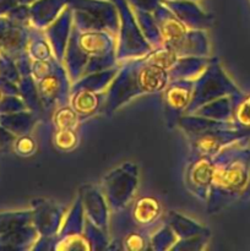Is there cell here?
Wrapping results in <instances>:
<instances>
[{"label": "cell", "mask_w": 250, "mask_h": 251, "mask_svg": "<svg viewBox=\"0 0 250 251\" xmlns=\"http://www.w3.org/2000/svg\"><path fill=\"white\" fill-rule=\"evenodd\" d=\"M119 70L105 90L100 114L112 115L134 98L163 92L169 82L168 71L152 64L145 56L119 64Z\"/></svg>", "instance_id": "6da1fadb"}, {"label": "cell", "mask_w": 250, "mask_h": 251, "mask_svg": "<svg viewBox=\"0 0 250 251\" xmlns=\"http://www.w3.org/2000/svg\"><path fill=\"white\" fill-rule=\"evenodd\" d=\"M63 65L71 83L88 74L118 66L115 36L108 31H80L73 25Z\"/></svg>", "instance_id": "7a4b0ae2"}, {"label": "cell", "mask_w": 250, "mask_h": 251, "mask_svg": "<svg viewBox=\"0 0 250 251\" xmlns=\"http://www.w3.org/2000/svg\"><path fill=\"white\" fill-rule=\"evenodd\" d=\"M152 15L158 26L162 47L171 49L179 58L208 56L210 44L205 31L188 28L163 2Z\"/></svg>", "instance_id": "3957f363"}, {"label": "cell", "mask_w": 250, "mask_h": 251, "mask_svg": "<svg viewBox=\"0 0 250 251\" xmlns=\"http://www.w3.org/2000/svg\"><path fill=\"white\" fill-rule=\"evenodd\" d=\"M234 153V152H233ZM229 150H221L215 158L212 180L206 203L207 212L216 213L222 210L243 188L247 176V164L238 154Z\"/></svg>", "instance_id": "277c9868"}, {"label": "cell", "mask_w": 250, "mask_h": 251, "mask_svg": "<svg viewBox=\"0 0 250 251\" xmlns=\"http://www.w3.org/2000/svg\"><path fill=\"white\" fill-rule=\"evenodd\" d=\"M73 10V25L80 31L119 32V15L113 1L69 0Z\"/></svg>", "instance_id": "5b68a950"}, {"label": "cell", "mask_w": 250, "mask_h": 251, "mask_svg": "<svg viewBox=\"0 0 250 251\" xmlns=\"http://www.w3.org/2000/svg\"><path fill=\"white\" fill-rule=\"evenodd\" d=\"M110 1L115 5L119 15V41L117 47L118 64L147 55L152 50V47L142 34L129 2L126 0Z\"/></svg>", "instance_id": "8992f818"}, {"label": "cell", "mask_w": 250, "mask_h": 251, "mask_svg": "<svg viewBox=\"0 0 250 251\" xmlns=\"http://www.w3.org/2000/svg\"><path fill=\"white\" fill-rule=\"evenodd\" d=\"M139 184V168L126 162L113 169L100 180V191L104 195L112 213L119 212L130 205Z\"/></svg>", "instance_id": "52a82bcc"}, {"label": "cell", "mask_w": 250, "mask_h": 251, "mask_svg": "<svg viewBox=\"0 0 250 251\" xmlns=\"http://www.w3.org/2000/svg\"><path fill=\"white\" fill-rule=\"evenodd\" d=\"M228 91H232V86L217 63V59L212 58L202 74L194 80L193 97L185 114H193L196 109L222 97Z\"/></svg>", "instance_id": "ba28073f"}, {"label": "cell", "mask_w": 250, "mask_h": 251, "mask_svg": "<svg viewBox=\"0 0 250 251\" xmlns=\"http://www.w3.org/2000/svg\"><path fill=\"white\" fill-rule=\"evenodd\" d=\"M34 82L43 110V119H50L51 113L56 108L69 103L71 81L65 66L59 63L53 71Z\"/></svg>", "instance_id": "9c48e42d"}, {"label": "cell", "mask_w": 250, "mask_h": 251, "mask_svg": "<svg viewBox=\"0 0 250 251\" xmlns=\"http://www.w3.org/2000/svg\"><path fill=\"white\" fill-rule=\"evenodd\" d=\"M86 216L82 202L77 195L73 207L68 212L58 234L53 238L51 250H91L83 234Z\"/></svg>", "instance_id": "30bf717a"}, {"label": "cell", "mask_w": 250, "mask_h": 251, "mask_svg": "<svg viewBox=\"0 0 250 251\" xmlns=\"http://www.w3.org/2000/svg\"><path fill=\"white\" fill-rule=\"evenodd\" d=\"M194 80H169L163 90L164 119L169 129L178 126L193 97Z\"/></svg>", "instance_id": "8fae6325"}, {"label": "cell", "mask_w": 250, "mask_h": 251, "mask_svg": "<svg viewBox=\"0 0 250 251\" xmlns=\"http://www.w3.org/2000/svg\"><path fill=\"white\" fill-rule=\"evenodd\" d=\"M215 158L211 156L190 157L184 171V184L189 193L206 202L212 180Z\"/></svg>", "instance_id": "7c38bea8"}, {"label": "cell", "mask_w": 250, "mask_h": 251, "mask_svg": "<svg viewBox=\"0 0 250 251\" xmlns=\"http://www.w3.org/2000/svg\"><path fill=\"white\" fill-rule=\"evenodd\" d=\"M65 215V210L54 201L47 199H36L32 201V225L39 237H55L63 226Z\"/></svg>", "instance_id": "4fadbf2b"}, {"label": "cell", "mask_w": 250, "mask_h": 251, "mask_svg": "<svg viewBox=\"0 0 250 251\" xmlns=\"http://www.w3.org/2000/svg\"><path fill=\"white\" fill-rule=\"evenodd\" d=\"M31 25L14 21L7 16H0V54L16 61L27 53L28 29Z\"/></svg>", "instance_id": "5bb4252c"}, {"label": "cell", "mask_w": 250, "mask_h": 251, "mask_svg": "<svg viewBox=\"0 0 250 251\" xmlns=\"http://www.w3.org/2000/svg\"><path fill=\"white\" fill-rule=\"evenodd\" d=\"M78 196L82 202L86 217L100 230L109 235V207L100 189L91 184L83 185L78 191Z\"/></svg>", "instance_id": "9a60e30c"}, {"label": "cell", "mask_w": 250, "mask_h": 251, "mask_svg": "<svg viewBox=\"0 0 250 251\" xmlns=\"http://www.w3.org/2000/svg\"><path fill=\"white\" fill-rule=\"evenodd\" d=\"M238 136V132L228 131V129H216L203 131L200 134L189 135L190 157L216 156L228 142L233 141Z\"/></svg>", "instance_id": "2e32d148"}, {"label": "cell", "mask_w": 250, "mask_h": 251, "mask_svg": "<svg viewBox=\"0 0 250 251\" xmlns=\"http://www.w3.org/2000/svg\"><path fill=\"white\" fill-rule=\"evenodd\" d=\"M71 28H73V10L69 5L49 26L44 28V36L50 44L54 56L60 63H63L64 60Z\"/></svg>", "instance_id": "e0dca14e"}, {"label": "cell", "mask_w": 250, "mask_h": 251, "mask_svg": "<svg viewBox=\"0 0 250 251\" xmlns=\"http://www.w3.org/2000/svg\"><path fill=\"white\" fill-rule=\"evenodd\" d=\"M166 6L190 29L205 31L211 27L213 17L205 14L194 0H163Z\"/></svg>", "instance_id": "ac0fdd59"}, {"label": "cell", "mask_w": 250, "mask_h": 251, "mask_svg": "<svg viewBox=\"0 0 250 251\" xmlns=\"http://www.w3.org/2000/svg\"><path fill=\"white\" fill-rule=\"evenodd\" d=\"M104 98L105 91L95 92L85 88H77V90H70L69 104L81 118V120L85 122L95 117L96 114H100L104 103Z\"/></svg>", "instance_id": "d6986e66"}, {"label": "cell", "mask_w": 250, "mask_h": 251, "mask_svg": "<svg viewBox=\"0 0 250 251\" xmlns=\"http://www.w3.org/2000/svg\"><path fill=\"white\" fill-rule=\"evenodd\" d=\"M69 0H37L29 5V25L46 28L68 6Z\"/></svg>", "instance_id": "ffe728a7"}, {"label": "cell", "mask_w": 250, "mask_h": 251, "mask_svg": "<svg viewBox=\"0 0 250 251\" xmlns=\"http://www.w3.org/2000/svg\"><path fill=\"white\" fill-rule=\"evenodd\" d=\"M212 58L210 56H183L178 58L168 70L169 80H195L207 68Z\"/></svg>", "instance_id": "44dd1931"}, {"label": "cell", "mask_w": 250, "mask_h": 251, "mask_svg": "<svg viewBox=\"0 0 250 251\" xmlns=\"http://www.w3.org/2000/svg\"><path fill=\"white\" fill-rule=\"evenodd\" d=\"M39 234L34 226L27 225L6 234L0 235V249H31L38 240Z\"/></svg>", "instance_id": "7402d4cb"}, {"label": "cell", "mask_w": 250, "mask_h": 251, "mask_svg": "<svg viewBox=\"0 0 250 251\" xmlns=\"http://www.w3.org/2000/svg\"><path fill=\"white\" fill-rule=\"evenodd\" d=\"M38 120L39 118L31 110L0 114V125L16 137L29 134Z\"/></svg>", "instance_id": "603a6c76"}, {"label": "cell", "mask_w": 250, "mask_h": 251, "mask_svg": "<svg viewBox=\"0 0 250 251\" xmlns=\"http://www.w3.org/2000/svg\"><path fill=\"white\" fill-rule=\"evenodd\" d=\"M166 225H168L173 229L179 239H188L195 235L210 234V230L207 228L198 225L195 221H191L185 216L179 215L178 212H169L166 217Z\"/></svg>", "instance_id": "cb8c5ba5"}, {"label": "cell", "mask_w": 250, "mask_h": 251, "mask_svg": "<svg viewBox=\"0 0 250 251\" xmlns=\"http://www.w3.org/2000/svg\"><path fill=\"white\" fill-rule=\"evenodd\" d=\"M119 66L107 69V70L98 71V73L88 74L82 76L80 80L71 83V90H77V88H85V90L95 91V92H104L108 86L113 81V78L117 75Z\"/></svg>", "instance_id": "d4e9b609"}, {"label": "cell", "mask_w": 250, "mask_h": 251, "mask_svg": "<svg viewBox=\"0 0 250 251\" xmlns=\"http://www.w3.org/2000/svg\"><path fill=\"white\" fill-rule=\"evenodd\" d=\"M27 53L32 60H48L54 58L53 50L42 29L29 26Z\"/></svg>", "instance_id": "484cf974"}, {"label": "cell", "mask_w": 250, "mask_h": 251, "mask_svg": "<svg viewBox=\"0 0 250 251\" xmlns=\"http://www.w3.org/2000/svg\"><path fill=\"white\" fill-rule=\"evenodd\" d=\"M132 11H134L135 19H136L142 34L146 38V41L149 42L150 46L152 47V49L162 47L161 34H159L158 26H157L156 20H154L152 12L137 9H132Z\"/></svg>", "instance_id": "4316f807"}, {"label": "cell", "mask_w": 250, "mask_h": 251, "mask_svg": "<svg viewBox=\"0 0 250 251\" xmlns=\"http://www.w3.org/2000/svg\"><path fill=\"white\" fill-rule=\"evenodd\" d=\"M50 122L53 130H63V129H78L82 120L76 114L75 110L70 107V104L61 105L58 107L50 115Z\"/></svg>", "instance_id": "83f0119b"}, {"label": "cell", "mask_w": 250, "mask_h": 251, "mask_svg": "<svg viewBox=\"0 0 250 251\" xmlns=\"http://www.w3.org/2000/svg\"><path fill=\"white\" fill-rule=\"evenodd\" d=\"M32 223V211L0 213V235Z\"/></svg>", "instance_id": "f1b7e54d"}, {"label": "cell", "mask_w": 250, "mask_h": 251, "mask_svg": "<svg viewBox=\"0 0 250 251\" xmlns=\"http://www.w3.org/2000/svg\"><path fill=\"white\" fill-rule=\"evenodd\" d=\"M53 146L60 152H70L78 145V132L76 129L53 130Z\"/></svg>", "instance_id": "f546056e"}, {"label": "cell", "mask_w": 250, "mask_h": 251, "mask_svg": "<svg viewBox=\"0 0 250 251\" xmlns=\"http://www.w3.org/2000/svg\"><path fill=\"white\" fill-rule=\"evenodd\" d=\"M178 242L175 233L168 225H163L158 230L152 234L150 240V249L153 250H168Z\"/></svg>", "instance_id": "4dcf8cb0"}, {"label": "cell", "mask_w": 250, "mask_h": 251, "mask_svg": "<svg viewBox=\"0 0 250 251\" xmlns=\"http://www.w3.org/2000/svg\"><path fill=\"white\" fill-rule=\"evenodd\" d=\"M193 114L215 120H225L228 117V102L225 100H215L196 109Z\"/></svg>", "instance_id": "1f68e13d"}, {"label": "cell", "mask_w": 250, "mask_h": 251, "mask_svg": "<svg viewBox=\"0 0 250 251\" xmlns=\"http://www.w3.org/2000/svg\"><path fill=\"white\" fill-rule=\"evenodd\" d=\"M22 110L29 109L20 96H4L0 100V114H11Z\"/></svg>", "instance_id": "d6a6232c"}, {"label": "cell", "mask_w": 250, "mask_h": 251, "mask_svg": "<svg viewBox=\"0 0 250 251\" xmlns=\"http://www.w3.org/2000/svg\"><path fill=\"white\" fill-rule=\"evenodd\" d=\"M208 238L210 234H201L188 239H179L173 245L172 250H201L208 243Z\"/></svg>", "instance_id": "836d02e7"}, {"label": "cell", "mask_w": 250, "mask_h": 251, "mask_svg": "<svg viewBox=\"0 0 250 251\" xmlns=\"http://www.w3.org/2000/svg\"><path fill=\"white\" fill-rule=\"evenodd\" d=\"M12 149H14V151L19 156L27 157L32 156L37 151V144L33 140V137L29 136V134H27L16 137L14 145H12Z\"/></svg>", "instance_id": "e575fe53"}, {"label": "cell", "mask_w": 250, "mask_h": 251, "mask_svg": "<svg viewBox=\"0 0 250 251\" xmlns=\"http://www.w3.org/2000/svg\"><path fill=\"white\" fill-rule=\"evenodd\" d=\"M0 76L15 83H19L21 75L19 73L16 64L11 58L0 54Z\"/></svg>", "instance_id": "d590c367"}, {"label": "cell", "mask_w": 250, "mask_h": 251, "mask_svg": "<svg viewBox=\"0 0 250 251\" xmlns=\"http://www.w3.org/2000/svg\"><path fill=\"white\" fill-rule=\"evenodd\" d=\"M131 9L144 10V11L153 12L158 5L162 4L163 0H126Z\"/></svg>", "instance_id": "8d00e7d4"}, {"label": "cell", "mask_w": 250, "mask_h": 251, "mask_svg": "<svg viewBox=\"0 0 250 251\" xmlns=\"http://www.w3.org/2000/svg\"><path fill=\"white\" fill-rule=\"evenodd\" d=\"M15 140H16V136L0 125V151H6V150L11 149Z\"/></svg>", "instance_id": "74e56055"}, {"label": "cell", "mask_w": 250, "mask_h": 251, "mask_svg": "<svg viewBox=\"0 0 250 251\" xmlns=\"http://www.w3.org/2000/svg\"><path fill=\"white\" fill-rule=\"evenodd\" d=\"M19 6L15 0H0V16H6L11 10Z\"/></svg>", "instance_id": "f35d334b"}, {"label": "cell", "mask_w": 250, "mask_h": 251, "mask_svg": "<svg viewBox=\"0 0 250 251\" xmlns=\"http://www.w3.org/2000/svg\"><path fill=\"white\" fill-rule=\"evenodd\" d=\"M17 5H31L32 2L37 1V0H15Z\"/></svg>", "instance_id": "ab89813d"}, {"label": "cell", "mask_w": 250, "mask_h": 251, "mask_svg": "<svg viewBox=\"0 0 250 251\" xmlns=\"http://www.w3.org/2000/svg\"><path fill=\"white\" fill-rule=\"evenodd\" d=\"M4 97V95H2V92H1V90H0V100H1V98Z\"/></svg>", "instance_id": "60d3db41"}]
</instances>
